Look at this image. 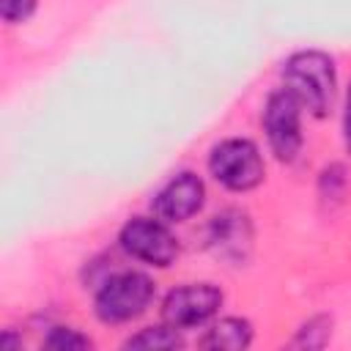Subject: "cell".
Returning <instances> with one entry per match:
<instances>
[{"label":"cell","instance_id":"cell-1","mask_svg":"<svg viewBox=\"0 0 351 351\" xmlns=\"http://www.w3.org/2000/svg\"><path fill=\"white\" fill-rule=\"evenodd\" d=\"M282 80L299 96L302 107L310 115H315V118L329 115L335 90H337V69L326 52L299 49V52L288 55V60L282 63Z\"/></svg>","mask_w":351,"mask_h":351},{"label":"cell","instance_id":"cell-2","mask_svg":"<svg viewBox=\"0 0 351 351\" xmlns=\"http://www.w3.org/2000/svg\"><path fill=\"white\" fill-rule=\"evenodd\" d=\"M156 296V282L137 269H121L104 277L96 288L93 313L101 324H129L140 318Z\"/></svg>","mask_w":351,"mask_h":351},{"label":"cell","instance_id":"cell-3","mask_svg":"<svg viewBox=\"0 0 351 351\" xmlns=\"http://www.w3.org/2000/svg\"><path fill=\"white\" fill-rule=\"evenodd\" d=\"M208 173L228 192H250L263 184L266 165L250 137H225L208 154Z\"/></svg>","mask_w":351,"mask_h":351},{"label":"cell","instance_id":"cell-4","mask_svg":"<svg viewBox=\"0 0 351 351\" xmlns=\"http://www.w3.org/2000/svg\"><path fill=\"white\" fill-rule=\"evenodd\" d=\"M302 101L299 96L282 85V88H274L269 96H266V104H263V132H266V140H269V148L271 154L280 159V162H293L302 151Z\"/></svg>","mask_w":351,"mask_h":351},{"label":"cell","instance_id":"cell-5","mask_svg":"<svg viewBox=\"0 0 351 351\" xmlns=\"http://www.w3.org/2000/svg\"><path fill=\"white\" fill-rule=\"evenodd\" d=\"M118 247L129 258H134L145 266H156V269H167L181 252L178 239L170 230V222H165L159 217L126 219L118 233Z\"/></svg>","mask_w":351,"mask_h":351},{"label":"cell","instance_id":"cell-6","mask_svg":"<svg viewBox=\"0 0 351 351\" xmlns=\"http://www.w3.org/2000/svg\"><path fill=\"white\" fill-rule=\"evenodd\" d=\"M222 291L211 282H186L162 299V321L176 329H197L222 307Z\"/></svg>","mask_w":351,"mask_h":351},{"label":"cell","instance_id":"cell-7","mask_svg":"<svg viewBox=\"0 0 351 351\" xmlns=\"http://www.w3.org/2000/svg\"><path fill=\"white\" fill-rule=\"evenodd\" d=\"M206 203V184L197 173L192 170H181L176 176H170L151 197V211L154 217L176 225V222H186L192 219Z\"/></svg>","mask_w":351,"mask_h":351},{"label":"cell","instance_id":"cell-8","mask_svg":"<svg viewBox=\"0 0 351 351\" xmlns=\"http://www.w3.org/2000/svg\"><path fill=\"white\" fill-rule=\"evenodd\" d=\"M208 244L217 255H222L228 261L244 258L252 244V228H250L247 214H241L236 208L217 214L208 225Z\"/></svg>","mask_w":351,"mask_h":351},{"label":"cell","instance_id":"cell-9","mask_svg":"<svg viewBox=\"0 0 351 351\" xmlns=\"http://www.w3.org/2000/svg\"><path fill=\"white\" fill-rule=\"evenodd\" d=\"M252 343V324L239 315H225L217 324H211L200 340L203 348L214 351H244Z\"/></svg>","mask_w":351,"mask_h":351},{"label":"cell","instance_id":"cell-10","mask_svg":"<svg viewBox=\"0 0 351 351\" xmlns=\"http://www.w3.org/2000/svg\"><path fill=\"white\" fill-rule=\"evenodd\" d=\"M181 340V329L170 326V324H156V326H145L137 335L123 340V348H140V351H170L178 348Z\"/></svg>","mask_w":351,"mask_h":351},{"label":"cell","instance_id":"cell-11","mask_svg":"<svg viewBox=\"0 0 351 351\" xmlns=\"http://www.w3.org/2000/svg\"><path fill=\"white\" fill-rule=\"evenodd\" d=\"M44 346L52 348V351H88L93 343H90V337L82 335L80 329H71V326H55V329H49Z\"/></svg>","mask_w":351,"mask_h":351},{"label":"cell","instance_id":"cell-12","mask_svg":"<svg viewBox=\"0 0 351 351\" xmlns=\"http://www.w3.org/2000/svg\"><path fill=\"white\" fill-rule=\"evenodd\" d=\"M38 8V0H0V16L8 25L27 22Z\"/></svg>","mask_w":351,"mask_h":351},{"label":"cell","instance_id":"cell-13","mask_svg":"<svg viewBox=\"0 0 351 351\" xmlns=\"http://www.w3.org/2000/svg\"><path fill=\"white\" fill-rule=\"evenodd\" d=\"M343 140H346V151L351 156V82L346 90V107H343Z\"/></svg>","mask_w":351,"mask_h":351}]
</instances>
